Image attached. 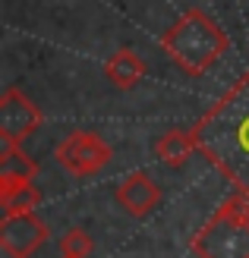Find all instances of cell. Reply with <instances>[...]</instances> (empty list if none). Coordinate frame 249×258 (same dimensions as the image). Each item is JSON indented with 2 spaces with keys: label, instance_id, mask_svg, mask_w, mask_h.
<instances>
[{
  "label": "cell",
  "instance_id": "cell-1",
  "mask_svg": "<svg viewBox=\"0 0 249 258\" xmlns=\"http://www.w3.org/2000/svg\"><path fill=\"white\" fill-rule=\"evenodd\" d=\"M161 50L186 76H202L230 50V38L205 10L192 7L161 35Z\"/></svg>",
  "mask_w": 249,
  "mask_h": 258
},
{
  "label": "cell",
  "instance_id": "cell-2",
  "mask_svg": "<svg viewBox=\"0 0 249 258\" xmlns=\"http://www.w3.org/2000/svg\"><path fill=\"white\" fill-rule=\"evenodd\" d=\"M195 258H249V196H230L192 236Z\"/></svg>",
  "mask_w": 249,
  "mask_h": 258
},
{
  "label": "cell",
  "instance_id": "cell-3",
  "mask_svg": "<svg viewBox=\"0 0 249 258\" xmlns=\"http://www.w3.org/2000/svg\"><path fill=\"white\" fill-rule=\"evenodd\" d=\"M57 164L76 179H85V176H95L101 173L104 167L114 161V148L108 139H101L98 133H88V129H76L67 139L57 145L54 151Z\"/></svg>",
  "mask_w": 249,
  "mask_h": 258
},
{
  "label": "cell",
  "instance_id": "cell-4",
  "mask_svg": "<svg viewBox=\"0 0 249 258\" xmlns=\"http://www.w3.org/2000/svg\"><path fill=\"white\" fill-rule=\"evenodd\" d=\"M47 239H51V230L35 211L10 214L0 221V249L10 258H32Z\"/></svg>",
  "mask_w": 249,
  "mask_h": 258
},
{
  "label": "cell",
  "instance_id": "cell-5",
  "mask_svg": "<svg viewBox=\"0 0 249 258\" xmlns=\"http://www.w3.org/2000/svg\"><path fill=\"white\" fill-rule=\"evenodd\" d=\"M38 126H41V110L19 88H7L0 98V145H22Z\"/></svg>",
  "mask_w": 249,
  "mask_h": 258
},
{
  "label": "cell",
  "instance_id": "cell-6",
  "mask_svg": "<svg viewBox=\"0 0 249 258\" xmlns=\"http://www.w3.org/2000/svg\"><path fill=\"white\" fill-rule=\"evenodd\" d=\"M117 202L126 208V214L148 217L161 205V186L155 183L145 170H133V173H126L120 179V186H117Z\"/></svg>",
  "mask_w": 249,
  "mask_h": 258
},
{
  "label": "cell",
  "instance_id": "cell-7",
  "mask_svg": "<svg viewBox=\"0 0 249 258\" xmlns=\"http://www.w3.org/2000/svg\"><path fill=\"white\" fill-rule=\"evenodd\" d=\"M38 176V164L19 145H0V192L32 186Z\"/></svg>",
  "mask_w": 249,
  "mask_h": 258
},
{
  "label": "cell",
  "instance_id": "cell-8",
  "mask_svg": "<svg viewBox=\"0 0 249 258\" xmlns=\"http://www.w3.org/2000/svg\"><path fill=\"white\" fill-rule=\"evenodd\" d=\"M104 76H108L117 88L129 92V88H136L142 79H145V60H142L136 50L120 47V50H114L108 57V63H104Z\"/></svg>",
  "mask_w": 249,
  "mask_h": 258
},
{
  "label": "cell",
  "instance_id": "cell-9",
  "mask_svg": "<svg viewBox=\"0 0 249 258\" xmlns=\"http://www.w3.org/2000/svg\"><path fill=\"white\" fill-rule=\"evenodd\" d=\"M199 148V139H195V133L189 129H170V133H164L158 142H155V154H158V161L170 164V167H183L192 151Z\"/></svg>",
  "mask_w": 249,
  "mask_h": 258
},
{
  "label": "cell",
  "instance_id": "cell-10",
  "mask_svg": "<svg viewBox=\"0 0 249 258\" xmlns=\"http://www.w3.org/2000/svg\"><path fill=\"white\" fill-rule=\"evenodd\" d=\"M38 205H41V192L35 186H19V189L0 192V211H4V217L22 214V211H35Z\"/></svg>",
  "mask_w": 249,
  "mask_h": 258
},
{
  "label": "cell",
  "instance_id": "cell-11",
  "mask_svg": "<svg viewBox=\"0 0 249 258\" xmlns=\"http://www.w3.org/2000/svg\"><path fill=\"white\" fill-rule=\"evenodd\" d=\"M91 249H95V239H91L82 227L67 230L63 239H60V252L67 258H85V255H91Z\"/></svg>",
  "mask_w": 249,
  "mask_h": 258
},
{
  "label": "cell",
  "instance_id": "cell-12",
  "mask_svg": "<svg viewBox=\"0 0 249 258\" xmlns=\"http://www.w3.org/2000/svg\"><path fill=\"white\" fill-rule=\"evenodd\" d=\"M60 258H67V255H60Z\"/></svg>",
  "mask_w": 249,
  "mask_h": 258
}]
</instances>
